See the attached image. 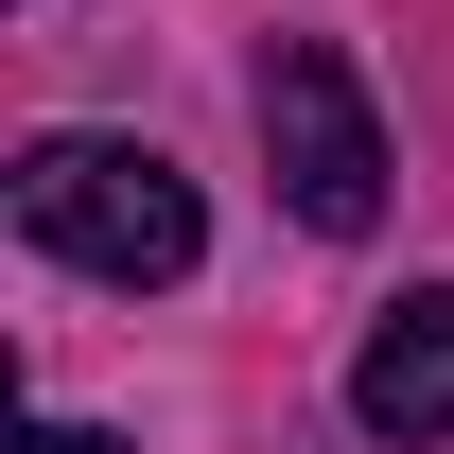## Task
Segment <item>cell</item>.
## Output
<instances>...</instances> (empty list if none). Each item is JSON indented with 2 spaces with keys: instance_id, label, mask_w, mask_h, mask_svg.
<instances>
[{
  "instance_id": "cell-1",
  "label": "cell",
  "mask_w": 454,
  "mask_h": 454,
  "mask_svg": "<svg viewBox=\"0 0 454 454\" xmlns=\"http://www.w3.org/2000/svg\"><path fill=\"white\" fill-rule=\"evenodd\" d=\"M18 227L53 262H88V280H122V297L192 280V245H210V210H192V175L158 140H35L18 158Z\"/></svg>"
},
{
  "instance_id": "cell-2",
  "label": "cell",
  "mask_w": 454,
  "mask_h": 454,
  "mask_svg": "<svg viewBox=\"0 0 454 454\" xmlns=\"http://www.w3.org/2000/svg\"><path fill=\"white\" fill-rule=\"evenodd\" d=\"M262 158H280L297 227H333V245L385 227V122H367V88H349L333 35H280V53H262Z\"/></svg>"
},
{
  "instance_id": "cell-3",
  "label": "cell",
  "mask_w": 454,
  "mask_h": 454,
  "mask_svg": "<svg viewBox=\"0 0 454 454\" xmlns=\"http://www.w3.org/2000/svg\"><path fill=\"white\" fill-rule=\"evenodd\" d=\"M349 419H367V437H454V280H437V297H402L385 333H367Z\"/></svg>"
},
{
  "instance_id": "cell-4",
  "label": "cell",
  "mask_w": 454,
  "mask_h": 454,
  "mask_svg": "<svg viewBox=\"0 0 454 454\" xmlns=\"http://www.w3.org/2000/svg\"><path fill=\"white\" fill-rule=\"evenodd\" d=\"M18 454H140V437H106V419H35Z\"/></svg>"
}]
</instances>
